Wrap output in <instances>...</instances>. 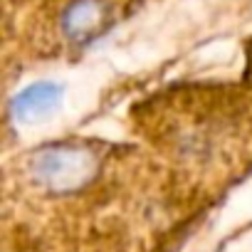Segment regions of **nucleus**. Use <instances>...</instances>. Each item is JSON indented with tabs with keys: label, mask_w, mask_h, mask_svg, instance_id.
Instances as JSON below:
<instances>
[{
	"label": "nucleus",
	"mask_w": 252,
	"mask_h": 252,
	"mask_svg": "<svg viewBox=\"0 0 252 252\" xmlns=\"http://www.w3.org/2000/svg\"><path fill=\"white\" fill-rule=\"evenodd\" d=\"M116 18V0H67L60 13V32L69 45L84 47L99 40Z\"/></svg>",
	"instance_id": "2"
},
{
	"label": "nucleus",
	"mask_w": 252,
	"mask_h": 252,
	"mask_svg": "<svg viewBox=\"0 0 252 252\" xmlns=\"http://www.w3.org/2000/svg\"><path fill=\"white\" fill-rule=\"evenodd\" d=\"M99 173V151L89 144H47L30 158V176L40 188L55 195H69L87 188Z\"/></svg>",
	"instance_id": "1"
},
{
	"label": "nucleus",
	"mask_w": 252,
	"mask_h": 252,
	"mask_svg": "<svg viewBox=\"0 0 252 252\" xmlns=\"http://www.w3.org/2000/svg\"><path fill=\"white\" fill-rule=\"evenodd\" d=\"M62 84L57 82H35L18 92L10 101V114L18 124H37L50 119L62 104Z\"/></svg>",
	"instance_id": "3"
}]
</instances>
